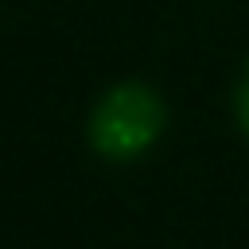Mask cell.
Masks as SVG:
<instances>
[{
  "instance_id": "7a4b0ae2",
  "label": "cell",
  "mask_w": 249,
  "mask_h": 249,
  "mask_svg": "<svg viewBox=\"0 0 249 249\" xmlns=\"http://www.w3.org/2000/svg\"><path fill=\"white\" fill-rule=\"evenodd\" d=\"M237 121H241V128L249 132V70H245V78H241V86H237Z\"/></svg>"
},
{
  "instance_id": "6da1fadb",
  "label": "cell",
  "mask_w": 249,
  "mask_h": 249,
  "mask_svg": "<svg viewBox=\"0 0 249 249\" xmlns=\"http://www.w3.org/2000/svg\"><path fill=\"white\" fill-rule=\"evenodd\" d=\"M163 128V105L144 86H117L101 97L89 121V140L109 160H132L140 156Z\"/></svg>"
}]
</instances>
